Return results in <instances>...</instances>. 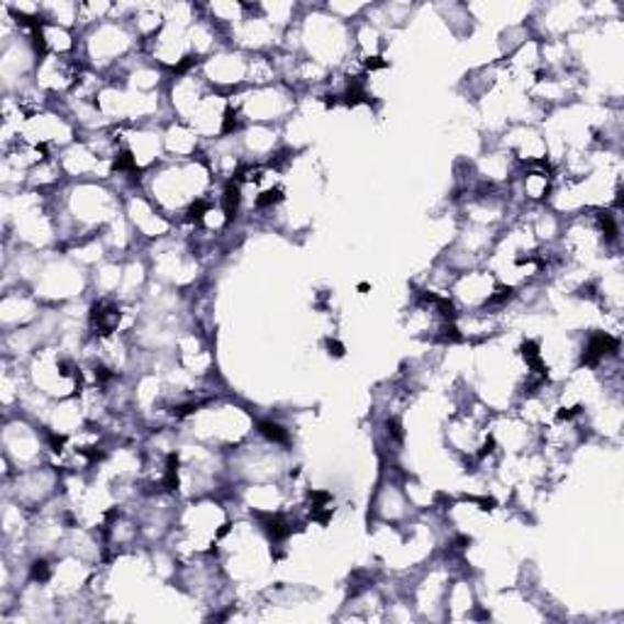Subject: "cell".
Segmentation results:
<instances>
[{
	"instance_id": "cell-1",
	"label": "cell",
	"mask_w": 624,
	"mask_h": 624,
	"mask_svg": "<svg viewBox=\"0 0 624 624\" xmlns=\"http://www.w3.org/2000/svg\"><path fill=\"white\" fill-rule=\"evenodd\" d=\"M42 317V300L27 286L5 288L3 300H0V322L5 332L22 330L35 325Z\"/></svg>"
}]
</instances>
